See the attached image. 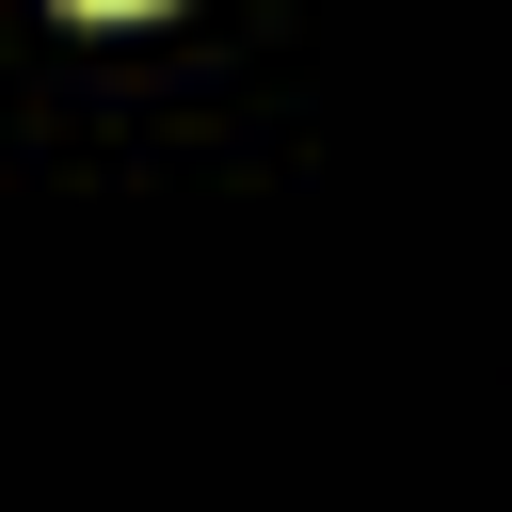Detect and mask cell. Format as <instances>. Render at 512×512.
Masks as SVG:
<instances>
[{
    "label": "cell",
    "instance_id": "6da1fadb",
    "mask_svg": "<svg viewBox=\"0 0 512 512\" xmlns=\"http://www.w3.org/2000/svg\"><path fill=\"white\" fill-rule=\"evenodd\" d=\"M64 16H160V0H64Z\"/></svg>",
    "mask_w": 512,
    "mask_h": 512
}]
</instances>
